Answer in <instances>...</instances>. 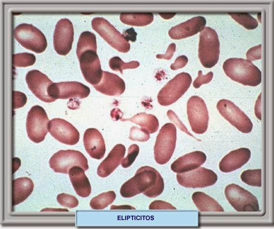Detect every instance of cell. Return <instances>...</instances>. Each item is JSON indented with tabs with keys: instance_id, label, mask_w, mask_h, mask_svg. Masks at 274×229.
Segmentation results:
<instances>
[{
	"instance_id": "obj_1",
	"label": "cell",
	"mask_w": 274,
	"mask_h": 229,
	"mask_svg": "<svg viewBox=\"0 0 274 229\" xmlns=\"http://www.w3.org/2000/svg\"><path fill=\"white\" fill-rule=\"evenodd\" d=\"M164 188V181L159 172L151 167L145 166L140 167L134 177L122 185L120 192L125 198L141 193L149 198H154L162 193Z\"/></svg>"
},
{
	"instance_id": "obj_2",
	"label": "cell",
	"mask_w": 274,
	"mask_h": 229,
	"mask_svg": "<svg viewBox=\"0 0 274 229\" xmlns=\"http://www.w3.org/2000/svg\"><path fill=\"white\" fill-rule=\"evenodd\" d=\"M223 69L231 79L244 85L255 87L261 83V71L248 60L229 58L224 62Z\"/></svg>"
},
{
	"instance_id": "obj_3",
	"label": "cell",
	"mask_w": 274,
	"mask_h": 229,
	"mask_svg": "<svg viewBox=\"0 0 274 229\" xmlns=\"http://www.w3.org/2000/svg\"><path fill=\"white\" fill-rule=\"evenodd\" d=\"M220 42L217 32L210 27H205L199 35L198 57L201 64L211 68L218 62Z\"/></svg>"
},
{
	"instance_id": "obj_4",
	"label": "cell",
	"mask_w": 274,
	"mask_h": 229,
	"mask_svg": "<svg viewBox=\"0 0 274 229\" xmlns=\"http://www.w3.org/2000/svg\"><path fill=\"white\" fill-rule=\"evenodd\" d=\"M176 141V128L174 124L167 123L160 129L154 146V157L159 164L166 163L174 152Z\"/></svg>"
},
{
	"instance_id": "obj_5",
	"label": "cell",
	"mask_w": 274,
	"mask_h": 229,
	"mask_svg": "<svg viewBox=\"0 0 274 229\" xmlns=\"http://www.w3.org/2000/svg\"><path fill=\"white\" fill-rule=\"evenodd\" d=\"M192 78L189 74L181 72L176 75L160 90L158 103L163 106L172 104L181 98L189 88Z\"/></svg>"
},
{
	"instance_id": "obj_6",
	"label": "cell",
	"mask_w": 274,
	"mask_h": 229,
	"mask_svg": "<svg viewBox=\"0 0 274 229\" xmlns=\"http://www.w3.org/2000/svg\"><path fill=\"white\" fill-rule=\"evenodd\" d=\"M14 36L23 47L36 53L44 51L47 46L45 35L32 24H19L14 28Z\"/></svg>"
},
{
	"instance_id": "obj_7",
	"label": "cell",
	"mask_w": 274,
	"mask_h": 229,
	"mask_svg": "<svg viewBox=\"0 0 274 229\" xmlns=\"http://www.w3.org/2000/svg\"><path fill=\"white\" fill-rule=\"evenodd\" d=\"M225 195L230 204L238 212H258L257 198L248 190L236 184L227 185Z\"/></svg>"
},
{
	"instance_id": "obj_8",
	"label": "cell",
	"mask_w": 274,
	"mask_h": 229,
	"mask_svg": "<svg viewBox=\"0 0 274 229\" xmlns=\"http://www.w3.org/2000/svg\"><path fill=\"white\" fill-rule=\"evenodd\" d=\"M55 172L68 174L74 166L81 167L85 171L89 169L88 160L81 152L75 150H61L55 153L49 161Z\"/></svg>"
},
{
	"instance_id": "obj_9",
	"label": "cell",
	"mask_w": 274,
	"mask_h": 229,
	"mask_svg": "<svg viewBox=\"0 0 274 229\" xmlns=\"http://www.w3.org/2000/svg\"><path fill=\"white\" fill-rule=\"evenodd\" d=\"M49 119L44 109L40 106L32 107L28 113L26 129L29 138L35 143L44 140L48 132Z\"/></svg>"
},
{
	"instance_id": "obj_10",
	"label": "cell",
	"mask_w": 274,
	"mask_h": 229,
	"mask_svg": "<svg viewBox=\"0 0 274 229\" xmlns=\"http://www.w3.org/2000/svg\"><path fill=\"white\" fill-rule=\"evenodd\" d=\"M93 29L112 47L122 53L130 49V44L123 35L107 20L103 17H95L92 20Z\"/></svg>"
},
{
	"instance_id": "obj_11",
	"label": "cell",
	"mask_w": 274,
	"mask_h": 229,
	"mask_svg": "<svg viewBox=\"0 0 274 229\" xmlns=\"http://www.w3.org/2000/svg\"><path fill=\"white\" fill-rule=\"evenodd\" d=\"M187 114L192 130L203 134L207 129L209 115L204 100L197 96L191 97L187 103Z\"/></svg>"
},
{
	"instance_id": "obj_12",
	"label": "cell",
	"mask_w": 274,
	"mask_h": 229,
	"mask_svg": "<svg viewBox=\"0 0 274 229\" xmlns=\"http://www.w3.org/2000/svg\"><path fill=\"white\" fill-rule=\"evenodd\" d=\"M217 109L223 117L241 132L248 133L252 131L253 125L251 119L232 102L222 99L217 103Z\"/></svg>"
},
{
	"instance_id": "obj_13",
	"label": "cell",
	"mask_w": 274,
	"mask_h": 229,
	"mask_svg": "<svg viewBox=\"0 0 274 229\" xmlns=\"http://www.w3.org/2000/svg\"><path fill=\"white\" fill-rule=\"evenodd\" d=\"M176 179L184 187L203 188L214 185L217 180V175L210 169L199 167L188 172L177 174Z\"/></svg>"
},
{
	"instance_id": "obj_14",
	"label": "cell",
	"mask_w": 274,
	"mask_h": 229,
	"mask_svg": "<svg viewBox=\"0 0 274 229\" xmlns=\"http://www.w3.org/2000/svg\"><path fill=\"white\" fill-rule=\"evenodd\" d=\"M90 93L88 87L76 81L53 83L48 91V95L54 101L72 98L83 99L87 97Z\"/></svg>"
},
{
	"instance_id": "obj_15",
	"label": "cell",
	"mask_w": 274,
	"mask_h": 229,
	"mask_svg": "<svg viewBox=\"0 0 274 229\" xmlns=\"http://www.w3.org/2000/svg\"><path fill=\"white\" fill-rule=\"evenodd\" d=\"M82 74L87 82L96 86L103 77L100 59L97 52L87 50L78 57Z\"/></svg>"
},
{
	"instance_id": "obj_16",
	"label": "cell",
	"mask_w": 274,
	"mask_h": 229,
	"mask_svg": "<svg viewBox=\"0 0 274 229\" xmlns=\"http://www.w3.org/2000/svg\"><path fill=\"white\" fill-rule=\"evenodd\" d=\"M74 39V28L71 21L67 18L59 20L55 26L53 34V45L59 55H66L71 50Z\"/></svg>"
},
{
	"instance_id": "obj_17",
	"label": "cell",
	"mask_w": 274,
	"mask_h": 229,
	"mask_svg": "<svg viewBox=\"0 0 274 229\" xmlns=\"http://www.w3.org/2000/svg\"><path fill=\"white\" fill-rule=\"evenodd\" d=\"M48 131L59 142L73 145L79 140L78 130L68 121L60 118H55L49 121Z\"/></svg>"
},
{
	"instance_id": "obj_18",
	"label": "cell",
	"mask_w": 274,
	"mask_h": 229,
	"mask_svg": "<svg viewBox=\"0 0 274 229\" xmlns=\"http://www.w3.org/2000/svg\"><path fill=\"white\" fill-rule=\"evenodd\" d=\"M25 80L28 88L39 100L46 103L55 101L48 94L49 87L53 83L44 74L37 70L28 72Z\"/></svg>"
},
{
	"instance_id": "obj_19",
	"label": "cell",
	"mask_w": 274,
	"mask_h": 229,
	"mask_svg": "<svg viewBox=\"0 0 274 229\" xmlns=\"http://www.w3.org/2000/svg\"><path fill=\"white\" fill-rule=\"evenodd\" d=\"M206 20L202 16L191 18L170 29L169 36L173 39H181L201 32L205 27Z\"/></svg>"
},
{
	"instance_id": "obj_20",
	"label": "cell",
	"mask_w": 274,
	"mask_h": 229,
	"mask_svg": "<svg viewBox=\"0 0 274 229\" xmlns=\"http://www.w3.org/2000/svg\"><path fill=\"white\" fill-rule=\"evenodd\" d=\"M84 145L87 152L95 159H101L106 152L104 139L101 132L96 128L86 129L83 136Z\"/></svg>"
},
{
	"instance_id": "obj_21",
	"label": "cell",
	"mask_w": 274,
	"mask_h": 229,
	"mask_svg": "<svg viewBox=\"0 0 274 229\" xmlns=\"http://www.w3.org/2000/svg\"><path fill=\"white\" fill-rule=\"evenodd\" d=\"M206 154L200 151H195L180 157L171 165V169L181 174L199 168L206 160Z\"/></svg>"
},
{
	"instance_id": "obj_22",
	"label": "cell",
	"mask_w": 274,
	"mask_h": 229,
	"mask_svg": "<svg viewBox=\"0 0 274 229\" xmlns=\"http://www.w3.org/2000/svg\"><path fill=\"white\" fill-rule=\"evenodd\" d=\"M251 151L247 148H240L225 156L219 163V169L223 172L235 171L245 165L250 159Z\"/></svg>"
},
{
	"instance_id": "obj_23",
	"label": "cell",
	"mask_w": 274,
	"mask_h": 229,
	"mask_svg": "<svg viewBox=\"0 0 274 229\" xmlns=\"http://www.w3.org/2000/svg\"><path fill=\"white\" fill-rule=\"evenodd\" d=\"M94 87L106 95L120 96L125 91L126 85L124 81L116 74L103 71L101 81Z\"/></svg>"
},
{
	"instance_id": "obj_24",
	"label": "cell",
	"mask_w": 274,
	"mask_h": 229,
	"mask_svg": "<svg viewBox=\"0 0 274 229\" xmlns=\"http://www.w3.org/2000/svg\"><path fill=\"white\" fill-rule=\"evenodd\" d=\"M125 146L116 145L97 168L98 175L105 178L110 175L121 164L126 153Z\"/></svg>"
},
{
	"instance_id": "obj_25",
	"label": "cell",
	"mask_w": 274,
	"mask_h": 229,
	"mask_svg": "<svg viewBox=\"0 0 274 229\" xmlns=\"http://www.w3.org/2000/svg\"><path fill=\"white\" fill-rule=\"evenodd\" d=\"M68 174L77 194L83 198L88 197L91 192V187L85 170L80 166H74L70 169Z\"/></svg>"
},
{
	"instance_id": "obj_26",
	"label": "cell",
	"mask_w": 274,
	"mask_h": 229,
	"mask_svg": "<svg viewBox=\"0 0 274 229\" xmlns=\"http://www.w3.org/2000/svg\"><path fill=\"white\" fill-rule=\"evenodd\" d=\"M34 184L28 177H20L12 181V206L25 200L33 190Z\"/></svg>"
},
{
	"instance_id": "obj_27",
	"label": "cell",
	"mask_w": 274,
	"mask_h": 229,
	"mask_svg": "<svg viewBox=\"0 0 274 229\" xmlns=\"http://www.w3.org/2000/svg\"><path fill=\"white\" fill-rule=\"evenodd\" d=\"M192 199L201 212H224L221 206L213 198L202 192H195Z\"/></svg>"
},
{
	"instance_id": "obj_28",
	"label": "cell",
	"mask_w": 274,
	"mask_h": 229,
	"mask_svg": "<svg viewBox=\"0 0 274 229\" xmlns=\"http://www.w3.org/2000/svg\"><path fill=\"white\" fill-rule=\"evenodd\" d=\"M121 121H130L146 129L149 133L155 132L159 127V122L157 117L151 114L140 113L130 118H122Z\"/></svg>"
},
{
	"instance_id": "obj_29",
	"label": "cell",
	"mask_w": 274,
	"mask_h": 229,
	"mask_svg": "<svg viewBox=\"0 0 274 229\" xmlns=\"http://www.w3.org/2000/svg\"><path fill=\"white\" fill-rule=\"evenodd\" d=\"M120 20L128 25L143 26L152 22L153 14L151 12H123L120 14Z\"/></svg>"
},
{
	"instance_id": "obj_30",
	"label": "cell",
	"mask_w": 274,
	"mask_h": 229,
	"mask_svg": "<svg viewBox=\"0 0 274 229\" xmlns=\"http://www.w3.org/2000/svg\"><path fill=\"white\" fill-rule=\"evenodd\" d=\"M97 41L96 35L88 31L83 32L79 38L76 49L77 57L87 50L97 52Z\"/></svg>"
},
{
	"instance_id": "obj_31",
	"label": "cell",
	"mask_w": 274,
	"mask_h": 229,
	"mask_svg": "<svg viewBox=\"0 0 274 229\" xmlns=\"http://www.w3.org/2000/svg\"><path fill=\"white\" fill-rule=\"evenodd\" d=\"M116 198V193L113 191L104 192L92 198L90 206L94 210H102L112 204Z\"/></svg>"
},
{
	"instance_id": "obj_32",
	"label": "cell",
	"mask_w": 274,
	"mask_h": 229,
	"mask_svg": "<svg viewBox=\"0 0 274 229\" xmlns=\"http://www.w3.org/2000/svg\"><path fill=\"white\" fill-rule=\"evenodd\" d=\"M228 14L239 24L247 29H254L258 26V21L247 12H229Z\"/></svg>"
},
{
	"instance_id": "obj_33",
	"label": "cell",
	"mask_w": 274,
	"mask_h": 229,
	"mask_svg": "<svg viewBox=\"0 0 274 229\" xmlns=\"http://www.w3.org/2000/svg\"><path fill=\"white\" fill-rule=\"evenodd\" d=\"M261 169L247 170L241 175V180L245 183L252 186L261 187Z\"/></svg>"
},
{
	"instance_id": "obj_34",
	"label": "cell",
	"mask_w": 274,
	"mask_h": 229,
	"mask_svg": "<svg viewBox=\"0 0 274 229\" xmlns=\"http://www.w3.org/2000/svg\"><path fill=\"white\" fill-rule=\"evenodd\" d=\"M110 68L115 71H120L123 74V70L127 69H135L139 66V63L137 61H132L125 63L118 56H115L110 59L109 62Z\"/></svg>"
},
{
	"instance_id": "obj_35",
	"label": "cell",
	"mask_w": 274,
	"mask_h": 229,
	"mask_svg": "<svg viewBox=\"0 0 274 229\" xmlns=\"http://www.w3.org/2000/svg\"><path fill=\"white\" fill-rule=\"evenodd\" d=\"M13 65L15 67H25L33 65L36 61L34 55L24 52L12 55Z\"/></svg>"
},
{
	"instance_id": "obj_36",
	"label": "cell",
	"mask_w": 274,
	"mask_h": 229,
	"mask_svg": "<svg viewBox=\"0 0 274 229\" xmlns=\"http://www.w3.org/2000/svg\"><path fill=\"white\" fill-rule=\"evenodd\" d=\"M149 137V132L145 128L133 126L130 129L129 138L132 140L144 142L147 141Z\"/></svg>"
},
{
	"instance_id": "obj_37",
	"label": "cell",
	"mask_w": 274,
	"mask_h": 229,
	"mask_svg": "<svg viewBox=\"0 0 274 229\" xmlns=\"http://www.w3.org/2000/svg\"><path fill=\"white\" fill-rule=\"evenodd\" d=\"M57 201L62 206L69 208H75L79 204L78 199L75 196L65 193L58 195Z\"/></svg>"
},
{
	"instance_id": "obj_38",
	"label": "cell",
	"mask_w": 274,
	"mask_h": 229,
	"mask_svg": "<svg viewBox=\"0 0 274 229\" xmlns=\"http://www.w3.org/2000/svg\"><path fill=\"white\" fill-rule=\"evenodd\" d=\"M139 148L137 144L131 145L128 149L127 156L123 160L122 166L128 168L132 165L139 153Z\"/></svg>"
},
{
	"instance_id": "obj_39",
	"label": "cell",
	"mask_w": 274,
	"mask_h": 229,
	"mask_svg": "<svg viewBox=\"0 0 274 229\" xmlns=\"http://www.w3.org/2000/svg\"><path fill=\"white\" fill-rule=\"evenodd\" d=\"M213 74L212 72H209L207 74L203 75L201 71L198 72V77L193 83L195 88H199L202 85L209 83L212 79Z\"/></svg>"
},
{
	"instance_id": "obj_40",
	"label": "cell",
	"mask_w": 274,
	"mask_h": 229,
	"mask_svg": "<svg viewBox=\"0 0 274 229\" xmlns=\"http://www.w3.org/2000/svg\"><path fill=\"white\" fill-rule=\"evenodd\" d=\"M13 108L14 109L23 107L27 101L26 95L18 91H13Z\"/></svg>"
},
{
	"instance_id": "obj_41",
	"label": "cell",
	"mask_w": 274,
	"mask_h": 229,
	"mask_svg": "<svg viewBox=\"0 0 274 229\" xmlns=\"http://www.w3.org/2000/svg\"><path fill=\"white\" fill-rule=\"evenodd\" d=\"M149 210H176L171 204L162 200H155L149 206Z\"/></svg>"
},
{
	"instance_id": "obj_42",
	"label": "cell",
	"mask_w": 274,
	"mask_h": 229,
	"mask_svg": "<svg viewBox=\"0 0 274 229\" xmlns=\"http://www.w3.org/2000/svg\"><path fill=\"white\" fill-rule=\"evenodd\" d=\"M167 115L169 119L174 122L181 130L187 133L188 135L193 136L188 131L187 128L178 118L176 114L172 111L168 110L167 112Z\"/></svg>"
},
{
	"instance_id": "obj_43",
	"label": "cell",
	"mask_w": 274,
	"mask_h": 229,
	"mask_svg": "<svg viewBox=\"0 0 274 229\" xmlns=\"http://www.w3.org/2000/svg\"><path fill=\"white\" fill-rule=\"evenodd\" d=\"M261 47L262 45L251 48L246 53V57L248 60L250 61L259 60L261 58Z\"/></svg>"
},
{
	"instance_id": "obj_44",
	"label": "cell",
	"mask_w": 274,
	"mask_h": 229,
	"mask_svg": "<svg viewBox=\"0 0 274 229\" xmlns=\"http://www.w3.org/2000/svg\"><path fill=\"white\" fill-rule=\"evenodd\" d=\"M188 62V58L185 55L178 56L175 60L174 62L171 64L170 69L172 70L184 67Z\"/></svg>"
},
{
	"instance_id": "obj_45",
	"label": "cell",
	"mask_w": 274,
	"mask_h": 229,
	"mask_svg": "<svg viewBox=\"0 0 274 229\" xmlns=\"http://www.w3.org/2000/svg\"><path fill=\"white\" fill-rule=\"evenodd\" d=\"M176 45L175 43H171L168 47L166 53L164 54H157L156 57L158 59L170 60L175 51Z\"/></svg>"
},
{
	"instance_id": "obj_46",
	"label": "cell",
	"mask_w": 274,
	"mask_h": 229,
	"mask_svg": "<svg viewBox=\"0 0 274 229\" xmlns=\"http://www.w3.org/2000/svg\"><path fill=\"white\" fill-rule=\"evenodd\" d=\"M123 36L127 41L135 42L137 39V33L133 28H130L123 32Z\"/></svg>"
},
{
	"instance_id": "obj_47",
	"label": "cell",
	"mask_w": 274,
	"mask_h": 229,
	"mask_svg": "<svg viewBox=\"0 0 274 229\" xmlns=\"http://www.w3.org/2000/svg\"><path fill=\"white\" fill-rule=\"evenodd\" d=\"M261 93L259 96L255 106V114L256 116L260 120H261Z\"/></svg>"
},
{
	"instance_id": "obj_48",
	"label": "cell",
	"mask_w": 274,
	"mask_h": 229,
	"mask_svg": "<svg viewBox=\"0 0 274 229\" xmlns=\"http://www.w3.org/2000/svg\"><path fill=\"white\" fill-rule=\"evenodd\" d=\"M111 210H136L134 207L128 205H123L120 206L112 205L110 208Z\"/></svg>"
},
{
	"instance_id": "obj_49",
	"label": "cell",
	"mask_w": 274,
	"mask_h": 229,
	"mask_svg": "<svg viewBox=\"0 0 274 229\" xmlns=\"http://www.w3.org/2000/svg\"><path fill=\"white\" fill-rule=\"evenodd\" d=\"M159 14L164 19H168L173 17L175 14V12H161L159 13Z\"/></svg>"
}]
</instances>
